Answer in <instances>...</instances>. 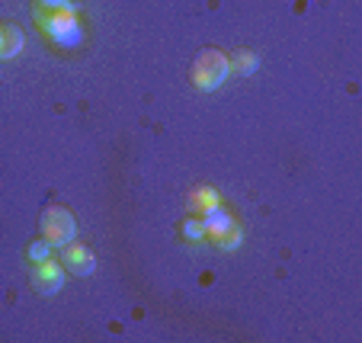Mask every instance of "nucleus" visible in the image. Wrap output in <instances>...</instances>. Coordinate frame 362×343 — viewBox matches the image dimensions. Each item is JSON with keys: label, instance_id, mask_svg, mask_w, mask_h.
<instances>
[{"label": "nucleus", "instance_id": "6e6552de", "mask_svg": "<svg viewBox=\"0 0 362 343\" xmlns=\"http://www.w3.org/2000/svg\"><path fill=\"white\" fill-rule=\"evenodd\" d=\"M228 64H231V71L234 74H240V77H250L253 71L260 68V58L253 55V52H247V48H238L231 58H228Z\"/></svg>", "mask_w": 362, "mask_h": 343}, {"label": "nucleus", "instance_id": "4468645a", "mask_svg": "<svg viewBox=\"0 0 362 343\" xmlns=\"http://www.w3.org/2000/svg\"><path fill=\"white\" fill-rule=\"evenodd\" d=\"M0 35H4V26H0Z\"/></svg>", "mask_w": 362, "mask_h": 343}, {"label": "nucleus", "instance_id": "7ed1b4c3", "mask_svg": "<svg viewBox=\"0 0 362 343\" xmlns=\"http://www.w3.org/2000/svg\"><path fill=\"white\" fill-rule=\"evenodd\" d=\"M42 238L52 248H68L77 238V219L64 206H48L42 215Z\"/></svg>", "mask_w": 362, "mask_h": 343}, {"label": "nucleus", "instance_id": "ddd939ff", "mask_svg": "<svg viewBox=\"0 0 362 343\" xmlns=\"http://www.w3.org/2000/svg\"><path fill=\"white\" fill-rule=\"evenodd\" d=\"M240 240H244V231H240V228H234L231 234H225V238L215 240V244H218L221 250H234V248H240Z\"/></svg>", "mask_w": 362, "mask_h": 343}, {"label": "nucleus", "instance_id": "1a4fd4ad", "mask_svg": "<svg viewBox=\"0 0 362 343\" xmlns=\"http://www.w3.org/2000/svg\"><path fill=\"white\" fill-rule=\"evenodd\" d=\"M52 254H55V248L48 244L45 238L42 240H33L29 244V250H26V257H29V267H35V263H45V260H52Z\"/></svg>", "mask_w": 362, "mask_h": 343}, {"label": "nucleus", "instance_id": "f257e3e1", "mask_svg": "<svg viewBox=\"0 0 362 343\" xmlns=\"http://www.w3.org/2000/svg\"><path fill=\"white\" fill-rule=\"evenodd\" d=\"M35 23H39V29L55 42L58 48H81L83 39H87L81 20H77L74 13H52V10L35 7Z\"/></svg>", "mask_w": 362, "mask_h": 343}, {"label": "nucleus", "instance_id": "39448f33", "mask_svg": "<svg viewBox=\"0 0 362 343\" xmlns=\"http://www.w3.org/2000/svg\"><path fill=\"white\" fill-rule=\"evenodd\" d=\"M202 228H205V238L209 240H221L225 234H231L238 225H234L231 212L218 202V206H212V209H205L202 212Z\"/></svg>", "mask_w": 362, "mask_h": 343}, {"label": "nucleus", "instance_id": "9b49d317", "mask_svg": "<svg viewBox=\"0 0 362 343\" xmlns=\"http://www.w3.org/2000/svg\"><path fill=\"white\" fill-rule=\"evenodd\" d=\"M42 10H52V13H74L77 16V0H39Z\"/></svg>", "mask_w": 362, "mask_h": 343}, {"label": "nucleus", "instance_id": "f8f14e48", "mask_svg": "<svg viewBox=\"0 0 362 343\" xmlns=\"http://www.w3.org/2000/svg\"><path fill=\"white\" fill-rule=\"evenodd\" d=\"M183 238L189 240V244H199V240H205V228H202V219H189L183 225Z\"/></svg>", "mask_w": 362, "mask_h": 343}, {"label": "nucleus", "instance_id": "0eeeda50", "mask_svg": "<svg viewBox=\"0 0 362 343\" xmlns=\"http://www.w3.org/2000/svg\"><path fill=\"white\" fill-rule=\"evenodd\" d=\"M23 45H26V35H23V29L16 26V23H7V26H4V35H0V62H10V58H16L23 52Z\"/></svg>", "mask_w": 362, "mask_h": 343}, {"label": "nucleus", "instance_id": "9d476101", "mask_svg": "<svg viewBox=\"0 0 362 343\" xmlns=\"http://www.w3.org/2000/svg\"><path fill=\"white\" fill-rule=\"evenodd\" d=\"M189 206L192 209H202V212H205V209L218 206V192H215V190H205V186H202V190H196L189 196Z\"/></svg>", "mask_w": 362, "mask_h": 343}, {"label": "nucleus", "instance_id": "20e7f679", "mask_svg": "<svg viewBox=\"0 0 362 343\" xmlns=\"http://www.w3.org/2000/svg\"><path fill=\"white\" fill-rule=\"evenodd\" d=\"M33 282L35 289H39L42 296H55V292H62L64 289V269L55 263V257L45 263H35L33 267Z\"/></svg>", "mask_w": 362, "mask_h": 343}, {"label": "nucleus", "instance_id": "f03ea898", "mask_svg": "<svg viewBox=\"0 0 362 343\" xmlns=\"http://www.w3.org/2000/svg\"><path fill=\"white\" fill-rule=\"evenodd\" d=\"M228 77H231V64H228V55H221L218 48H202L199 58L192 62V83L202 93L218 90Z\"/></svg>", "mask_w": 362, "mask_h": 343}, {"label": "nucleus", "instance_id": "423d86ee", "mask_svg": "<svg viewBox=\"0 0 362 343\" xmlns=\"http://www.w3.org/2000/svg\"><path fill=\"white\" fill-rule=\"evenodd\" d=\"M62 263H64V269H71L74 276H93V269H96L93 250L83 248V244H68L62 254Z\"/></svg>", "mask_w": 362, "mask_h": 343}]
</instances>
